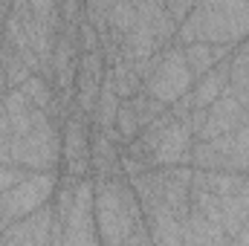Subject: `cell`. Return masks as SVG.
<instances>
[{"label": "cell", "mask_w": 249, "mask_h": 246, "mask_svg": "<svg viewBox=\"0 0 249 246\" xmlns=\"http://www.w3.org/2000/svg\"><path fill=\"white\" fill-rule=\"evenodd\" d=\"M93 211H96V232L99 244H151V232L124 174L113 177H93Z\"/></svg>", "instance_id": "1"}, {"label": "cell", "mask_w": 249, "mask_h": 246, "mask_svg": "<svg viewBox=\"0 0 249 246\" xmlns=\"http://www.w3.org/2000/svg\"><path fill=\"white\" fill-rule=\"evenodd\" d=\"M12 159L26 171H58L61 168V124L35 107V124L29 133L12 139Z\"/></svg>", "instance_id": "2"}, {"label": "cell", "mask_w": 249, "mask_h": 246, "mask_svg": "<svg viewBox=\"0 0 249 246\" xmlns=\"http://www.w3.org/2000/svg\"><path fill=\"white\" fill-rule=\"evenodd\" d=\"M194 78L197 75L188 67L186 55H183V47L174 41V44L162 47L154 55V64H151V70L145 75V93L154 96L162 105H174L177 99L191 93Z\"/></svg>", "instance_id": "3"}, {"label": "cell", "mask_w": 249, "mask_h": 246, "mask_svg": "<svg viewBox=\"0 0 249 246\" xmlns=\"http://www.w3.org/2000/svg\"><path fill=\"white\" fill-rule=\"evenodd\" d=\"M58 171H32L26 180L15 183L12 188H6L0 194V206L6 211L9 220H18L29 211H35L38 206L50 203L55 188H58Z\"/></svg>", "instance_id": "4"}, {"label": "cell", "mask_w": 249, "mask_h": 246, "mask_svg": "<svg viewBox=\"0 0 249 246\" xmlns=\"http://www.w3.org/2000/svg\"><path fill=\"white\" fill-rule=\"evenodd\" d=\"M90 130L93 124L84 113H72L61 124V168L72 177H90Z\"/></svg>", "instance_id": "5"}, {"label": "cell", "mask_w": 249, "mask_h": 246, "mask_svg": "<svg viewBox=\"0 0 249 246\" xmlns=\"http://www.w3.org/2000/svg\"><path fill=\"white\" fill-rule=\"evenodd\" d=\"M93 177H81L75 185V200L72 209L64 220V235L61 244H99V232H96V211H93Z\"/></svg>", "instance_id": "6"}, {"label": "cell", "mask_w": 249, "mask_h": 246, "mask_svg": "<svg viewBox=\"0 0 249 246\" xmlns=\"http://www.w3.org/2000/svg\"><path fill=\"white\" fill-rule=\"evenodd\" d=\"M53 232H55V209L53 200L38 206L35 211L12 220L3 232H0V244H23V246H35V244H53Z\"/></svg>", "instance_id": "7"}, {"label": "cell", "mask_w": 249, "mask_h": 246, "mask_svg": "<svg viewBox=\"0 0 249 246\" xmlns=\"http://www.w3.org/2000/svg\"><path fill=\"white\" fill-rule=\"evenodd\" d=\"M247 122H249V110L226 90L206 110V122H203V130L197 133V139H217L223 133H235L238 127H244Z\"/></svg>", "instance_id": "8"}, {"label": "cell", "mask_w": 249, "mask_h": 246, "mask_svg": "<svg viewBox=\"0 0 249 246\" xmlns=\"http://www.w3.org/2000/svg\"><path fill=\"white\" fill-rule=\"evenodd\" d=\"M122 148L116 139H110L107 130L93 127L90 130V171L96 177H113L122 174Z\"/></svg>", "instance_id": "9"}, {"label": "cell", "mask_w": 249, "mask_h": 246, "mask_svg": "<svg viewBox=\"0 0 249 246\" xmlns=\"http://www.w3.org/2000/svg\"><path fill=\"white\" fill-rule=\"evenodd\" d=\"M226 87H229V61L217 64V67L209 70L206 75L194 78V87H191V93H188L191 107H203V110H209V107L226 93Z\"/></svg>", "instance_id": "10"}, {"label": "cell", "mask_w": 249, "mask_h": 246, "mask_svg": "<svg viewBox=\"0 0 249 246\" xmlns=\"http://www.w3.org/2000/svg\"><path fill=\"white\" fill-rule=\"evenodd\" d=\"M183 244H232V241L223 226L212 223L209 217L191 209L188 217L183 220Z\"/></svg>", "instance_id": "11"}, {"label": "cell", "mask_w": 249, "mask_h": 246, "mask_svg": "<svg viewBox=\"0 0 249 246\" xmlns=\"http://www.w3.org/2000/svg\"><path fill=\"white\" fill-rule=\"evenodd\" d=\"M105 78L110 81V87L116 90L119 99H130V96H136V93L145 90L142 72L130 61H116L113 67H105Z\"/></svg>", "instance_id": "12"}, {"label": "cell", "mask_w": 249, "mask_h": 246, "mask_svg": "<svg viewBox=\"0 0 249 246\" xmlns=\"http://www.w3.org/2000/svg\"><path fill=\"white\" fill-rule=\"evenodd\" d=\"M119 102H122V99L116 96V90L110 87V81L102 78V93H99V102H96V107H93L90 124L99 127V130L113 127V122H116V110H119Z\"/></svg>", "instance_id": "13"}, {"label": "cell", "mask_w": 249, "mask_h": 246, "mask_svg": "<svg viewBox=\"0 0 249 246\" xmlns=\"http://www.w3.org/2000/svg\"><path fill=\"white\" fill-rule=\"evenodd\" d=\"M20 90H23V96L29 99V105L38 107V110H47L50 102L55 99V87H53V81H47L44 75H35V72L20 84Z\"/></svg>", "instance_id": "14"}, {"label": "cell", "mask_w": 249, "mask_h": 246, "mask_svg": "<svg viewBox=\"0 0 249 246\" xmlns=\"http://www.w3.org/2000/svg\"><path fill=\"white\" fill-rule=\"evenodd\" d=\"M78 50L81 53H99L102 50V44H99V32L81 18V23H78Z\"/></svg>", "instance_id": "15"}, {"label": "cell", "mask_w": 249, "mask_h": 246, "mask_svg": "<svg viewBox=\"0 0 249 246\" xmlns=\"http://www.w3.org/2000/svg\"><path fill=\"white\" fill-rule=\"evenodd\" d=\"M32 171H26V168H20V165H3L0 162V194L6 191V188H12L15 183H20V180H26Z\"/></svg>", "instance_id": "16"}, {"label": "cell", "mask_w": 249, "mask_h": 246, "mask_svg": "<svg viewBox=\"0 0 249 246\" xmlns=\"http://www.w3.org/2000/svg\"><path fill=\"white\" fill-rule=\"evenodd\" d=\"M165 6H168V15H171V18L180 23L188 12L197 6V0H165Z\"/></svg>", "instance_id": "17"}, {"label": "cell", "mask_w": 249, "mask_h": 246, "mask_svg": "<svg viewBox=\"0 0 249 246\" xmlns=\"http://www.w3.org/2000/svg\"><path fill=\"white\" fill-rule=\"evenodd\" d=\"M15 139V130H12V119L6 113V107L0 105V142H12Z\"/></svg>", "instance_id": "18"}, {"label": "cell", "mask_w": 249, "mask_h": 246, "mask_svg": "<svg viewBox=\"0 0 249 246\" xmlns=\"http://www.w3.org/2000/svg\"><path fill=\"white\" fill-rule=\"evenodd\" d=\"M235 244H249V214H247L244 229H241V232H238V238H235Z\"/></svg>", "instance_id": "19"}, {"label": "cell", "mask_w": 249, "mask_h": 246, "mask_svg": "<svg viewBox=\"0 0 249 246\" xmlns=\"http://www.w3.org/2000/svg\"><path fill=\"white\" fill-rule=\"evenodd\" d=\"M235 99H238V102H241V105H244V107H247V110H249V87H247V90H244V93H238Z\"/></svg>", "instance_id": "20"}, {"label": "cell", "mask_w": 249, "mask_h": 246, "mask_svg": "<svg viewBox=\"0 0 249 246\" xmlns=\"http://www.w3.org/2000/svg\"><path fill=\"white\" fill-rule=\"evenodd\" d=\"M9 223H12V220H9V217H6V211H3V206H0V232H3V229H6V226H9Z\"/></svg>", "instance_id": "21"}, {"label": "cell", "mask_w": 249, "mask_h": 246, "mask_svg": "<svg viewBox=\"0 0 249 246\" xmlns=\"http://www.w3.org/2000/svg\"><path fill=\"white\" fill-rule=\"evenodd\" d=\"M3 29H6V18H0V44H3Z\"/></svg>", "instance_id": "22"}]
</instances>
